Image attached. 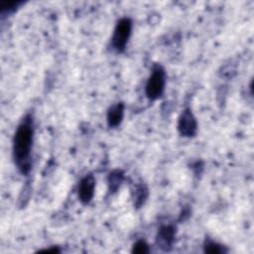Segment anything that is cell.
Returning <instances> with one entry per match:
<instances>
[{
  "instance_id": "obj_1",
  "label": "cell",
  "mask_w": 254,
  "mask_h": 254,
  "mask_svg": "<svg viewBox=\"0 0 254 254\" xmlns=\"http://www.w3.org/2000/svg\"><path fill=\"white\" fill-rule=\"evenodd\" d=\"M34 138V123L31 115L25 116L18 125L13 138V157L18 170L26 175L31 170V150Z\"/></svg>"
},
{
  "instance_id": "obj_8",
  "label": "cell",
  "mask_w": 254,
  "mask_h": 254,
  "mask_svg": "<svg viewBox=\"0 0 254 254\" xmlns=\"http://www.w3.org/2000/svg\"><path fill=\"white\" fill-rule=\"evenodd\" d=\"M123 181V173L119 170L113 171L108 176V187L110 191H116Z\"/></svg>"
},
{
  "instance_id": "obj_6",
  "label": "cell",
  "mask_w": 254,
  "mask_h": 254,
  "mask_svg": "<svg viewBox=\"0 0 254 254\" xmlns=\"http://www.w3.org/2000/svg\"><path fill=\"white\" fill-rule=\"evenodd\" d=\"M95 189V179L92 175H86L81 179L78 185V198L83 204H87L91 201Z\"/></svg>"
},
{
  "instance_id": "obj_5",
  "label": "cell",
  "mask_w": 254,
  "mask_h": 254,
  "mask_svg": "<svg viewBox=\"0 0 254 254\" xmlns=\"http://www.w3.org/2000/svg\"><path fill=\"white\" fill-rule=\"evenodd\" d=\"M176 237V228L173 225L162 226L156 236V243L164 251H170Z\"/></svg>"
},
{
  "instance_id": "obj_10",
  "label": "cell",
  "mask_w": 254,
  "mask_h": 254,
  "mask_svg": "<svg viewBox=\"0 0 254 254\" xmlns=\"http://www.w3.org/2000/svg\"><path fill=\"white\" fill-rule=\"evenodd\" d=\"M147 189L144 186H139L136 189V194H135V203L136 205L140 206L144 203L146 197H147Z\"/></svg>"
},
{
  "instance_id": "obj_11",
  "label": "cell",
  "mask_w": 254,
  "mask_h": 254,
  "mask_svg": "<svg viewBox=\"0 0 254 254\" xmlns=\"http://www.w3.org/2000/svg\"><path fill=\"white\" fill-rule=\"evenodd\" d=\"M132 252L137 253V254H146V253L150 252V249H149L148 244L144 240H138L137 242L134 243Z\"/></svg>"
},
{
  "instance_id": "obj_4",
  "label": "cell",
  "mask_w": 254,
  "mask_h": 254,
  "mask_svg": "<svg viewBox=\"0 0 254 254\" xmlns=\"http://www.w3.org/2000/svg\"><path fill=\"white\" fill-rule=\"evenodd\" d=\"M178 130L184 137H192L196 134V119L190 108H186L180 115L178 121Z\"/></svg>"
},
{
  "instance_id": "obj_2",
  "label": "cell",
  "mask_w": 254,
  "mask_h": 254,
  "mask_svg": "<svg viewBox=\"0 0 254 254\" xmlns=\"http://www.w3.org/2000/svg\"><path fill=\"white\" fill-rule=\"evenodd\" d=\"M166 84V72L162 65H154L152 72L146 83V95L148 98L155 100L162 96L165 90Z\"/></svg>"
},
{
  "instance_id": "obj_12",
  "label": "cell",
  "mask_w": 254,
  "mask_h": 254,
  "mask_svg": "<svg viewBox=\"0 0 254 254\" xmlns=\"http://www.w3.org/2000/svg\"><path fill=\"white\" fill-rule=\"evenodd\" d=\"M40 252H48V253H57V252H60V249H58L57 247H54V248H51V249H45V250H41Z\"/></svg>"
},
{
  "instance_id": "obj_9",
  "label": "cell",
  "mask_w": 254,
  "mask_h": 254,
  "mask_svg": "<svg viewBox=\"0 0 254 254\" xmlns=\"http://www.w3.org/2000/svg\"><path fill=\"white\" fill-rule=\"evenodd\" d=\"M204 252L206 253H224L226 252V249H224V247L216 242L213 241H207L204 246Z\"/></svg>"
},
{
  "instance_id": "obj_7",
  "label": "cell",
  "mask_w": 254,
  "mask_h": 254,
  "mask_svg": "<svg viewBox=\"0 0 254 254\" xmlns=\"http://www.w3.org/2000/svg\"><path fill=\"white\" fill-rule=\"evenodd\" d=\"M124 116V104L118 102L112 105L107 111V123L110 127H117Z\"/></svg>"
},
{
  "instance_id": "obj_3",
  "label": "cell",
  "mask_w": 254,
  "mask_h": 254,
  "mask_svg": "<svg viewBox=\"0 0 254 254\" xmlns=\"http://www.w3.org/2000/svg\"><path fill=\"white\" fill-rule=\"evenodd\" d=\"M131 31L132 22L129 18H122L118 21L111 39V45L116 52L121 53L125 50L131 35Z\"/></svg>"
}]
</instances>
